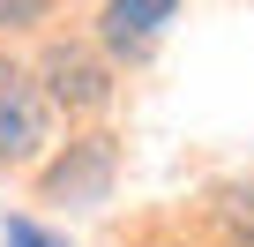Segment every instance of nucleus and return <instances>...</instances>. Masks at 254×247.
<instances>
[{"instance_id":"f257e3e1","label":"nucleus","mask_w":254,"mask_h":247,"mask_svg":"<svg viewBox=\"0 0 254 247\" xmlns=\"http://www.w3.org/2000/svg\"><path fill=\"white\" fill-rule=\"evenodd\" d=\"M45 143H53V105H45V90L23 68H8V53H0V165H30Z\"/></svg>"},{"instance_id":"f03ea898","label":"nucleus","mask_w":254,"mask_h":247,"mask_svg":"<svg viewBox=\"0 0 254 247\" xmlns=\"http://www.w3.org/2000/svg\"><path fill=\"white\" fill-rule=\"evenodd\" d=\"M38 82H45V105H67V112H97L112 97V68L90 45H45Z\"/></svg>"},{"instance_id":"7ed1b4c3","label":"nucleus","mask_w":254,"mask_h":247,"mask_svg":"<svg viewBox=\"0 0 254 247\" xmlns=\"http://www.w3.org/2000/svg\"><path fill=\"white\" fill-rule=\"evenodd\" d=\"M105 180H112V135H82L75 158H60V165L45 172V195H53V202H97Z\"/></svg>"},{"instance_id":"20e7f679","label":"nucleus","mask_w":254,"mask_h":247,"mask_svg":"<svg viewBox=\"0 0 254 247\" xmlns=\"http://www.w3.org/2000/svg\"><path fill=\"white\" fill-rule=\"evenodd\" d=\"M180 0H105V45L112 53H150V38L172 23Z\"/></svg>"},{"instance_id":"39448f33","label":"nucleus","mask_w":254,"mask_h":247,"mask_svg":"<svg viewBox=\"0 0 254 247\" xmlns=\"http://www.w3.org/2000/svg\"><path fill=\"white\" fill-rule=\"evenodd\" d=\"M53 15V0H0V30H30Z\"/></svg>"},{"instance_id":"423d86ee","label":"nucleus","mask_w":254,"mask_h":247,"mask_svg":"<svg viewBox=\"0 0 254 247\" xmlns=\"http://www.w3.org/2000/svg\"><path fill=\"white\" fill-rule=\"evenodd\" d=\"M8 247H60L45 225H30V217H8Z\"/></svg>"}]
</instances>
